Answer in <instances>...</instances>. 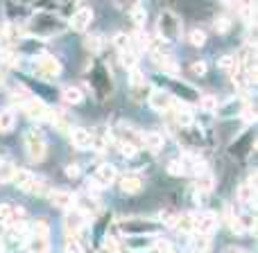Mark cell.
I'll list each match as a JSON object with an SVG mask.
<instances>
[{"label":"cell","instance_id":"1","mask_svg":"<svg viewBox=\"0 0 258 253\" xmlns=\"http://www.w3.org/2000/svg\"><path fill=\"white\" fill-rule=\"evenodd\" d=\"M32 70H34V75L41 77V79L54 81L61 77V63L54 57H50V54H36V57L32 59Z\"/></svg>","mask_w":258,"mask_h":253},{"label":"cell","instance_id":"2","mask_svg":"<svg viewBox=\"0 0 258 253\" xmlns=\"http://www.w3.org/2000/svg\"><path fill=\"white\" fill-rule=\"evenodd\" d=\"M25 142V151H27V158L32 163H41L45 158V151H48V142H45V136L39 131V129H30L23 138Z\"/></svg>","mask_w":258,"mask_h":253},{"label":"cell","instance_id":"3","mask_svg":"<svg viewBox=\"0 0 258 253\" xmlns=\"http://www.w3.org/2000/svg\"><path fill=\"white\" fill-rule=\"evenodd\" d=\"M12 183L18 190L27 192V195H41V192H45V183L41 181V179H36L30 170H16Z\"/></svg>","mask_w":258,"mask_h":253},{"label":"cell","instance_id":"4","mask_svg":"<svg viewBox=\"0 0 258 253\" xmlns=\"http://www.w3.org/2000/svg\"><path fill=\"white\" fill-rule=\"evenodd\" d=\"M156 32H159V36L163 41L177 39V36L181 34V21H179L172 12H163L159 16V21H156Z\"/></svg>","mask_w":258,"mask_h":253},{"label":"cell","instance_id":"5","mask_svg":"<svg viewBox=\"0 0 258 253\" xmlns=\"http://www.w3.org/2000/svg\"><path fill=\"white\" fill-rule=\"evenodd\" d=\"M218 228V217L213 213H197V215H190V231L192 233H200V235H209Z\"/></svg>","mask_w":258,"mask_h":253},{"label":"cell","instance_id":"6","mask_svg":"<svg viewBox=\"0 0 258 253\" xmlns=\"http://www.w3.org/2000/svg\"><path fill=\"white\" fill-rule=\"evenodd\" d=\"M63 228H66L68 237L77 240L86 231V215H82L77 208H71L66 213V219H63Z\"/></svg>","mask_w":258,"mask_h":253},{"label":"cell","instance_id":"7","mask_svg":"<svg viewBox=\"0 0 258 253\" xmlns=\"http://www.w3.org/2000/svg\"><path fill=\"white\" fill-rule=\"evenodd\" d=\"M118 179V170L113 167V165L109 163H102L98 170L93 172V177H91V186L98 188V190H102V188H109L113 181Z\"/></svg>","mask_w":258,"mask_h":253},{"label":"cell","instance_id":"8","mask_svg":"<svg viewBox=\"0 0 258 253\" xmlns=\"http://www.w3.org/2000/svg\"><path fill=\"white\" fill-rule=\"evenodd\" d=\"M0 222L7 228L18 226V224L25 222V210L18 208V206H12V204H0Z\"/></svg>","mask_w":258,"mask_h":253},{"label":"cell","instance_id":"9","mask_svg":"<svg viewBox=\"0 0 258 253\" xmlns=\"http://www.w3.org/2000/svg\"><path fill=\"white\" fill-rule=\"evenodd\" d=\"M23 109H25L27 118H32V120L41 122V120H48L50 116H52V111H50V107L45 102H41L39 98H30L25 104H23Z\"/></svg>","mask_w":258,"mask_h":253},{"label":"cell","instance_id":"10","mask_svg":"<svg viewBox=\"0 0 258 253\" xmlns=\"http://www.w3.org/2000/svg\"><path fill=\"white\" fill-rule=\"evenodd\" d=\"M129 89H132V93L136 100L150 95V91H147V79L138 68H132V70H129Z\"/></svg>","mask_w":258,"mask_h":253},{"label":"cell","instance_id":"11","mask_svg":"<svg viewBox=\"0 0 258 253\" xmlns=\"http://www.w3.org/2000/svg\"><path fill=\"white\" fill-rule=\"evenodd\" d=\"M48 197H50V204H52L54 208H61V210L75 208V195L68 190H52Z\"/></svg>","mask_w":258,"mask_h":253},{"label":"cell","instance_id":"12","mask_svg":"<svg viewBox=\"0 0 258 253\" xmlns=\"http://www.w3.org/2000/svg\"><path fill=\"white\" fill-rule=\"evenodd\" d=\"M170 111H172L174 120H177L181 127H188L192 122V109L188 107V104L179 102V100H172V104H170Z\"/></svg>","mask_w":258,"mask_h":253},{"label":"cell","instance_id":"13","mask_svg":"<svg viewBox=\"0 0 258 253\" xmlns=\"http://www.w3.org/2000/svg\"><path fill=\"white\" fill-rule=\"evenodd\" d=\"M91 21H93V9H91V7H80L75 14H73L71 25H73V30L84 32L86 27L91 25Z\"/></svg>","mask_w":258,"mask_h":253},{"label":"cell","instance_id":"14","mask_svg":"<svg viewBox=\"0 0 258 253\" xmlns=\"http://www.w3.org/2000/svg\"><path fill=\"white\" fill-rule=\"evenodd\" d=\"M71 140L77 149H89V147H93V133L84 127H75L71 131Z\"/></svg>","mask_w":258,"mask_h":253},{"label":"cell","instance_id":"15","mask_svg":"<svg viewBox=\"0 0 258 253\" xmlns=\"http://www.w3.org/2000/svg\"><path fill=\"white\" fill-rule=\"evenodd\" d=\"M152 59H154V63L161 68L163 72H168V75H177L179 72V66H177V61H174L172 57H170L168 52H152Z\"/></svg>","mask_w":258,"mask_h":253},{"label":"cell","instance_id":"16","mask_svg":"<svg viewBox=\"0 0 258 253\" xmlns=\"http://www.w3.org/2000/svg\"><path fill=\"white\" fill-rule=\"evenodd\" d=\"M147 100H150V107L154 109V111L163 113L170 109V104H172V98H170L165 91H152L150 95H147Z\"/></svg>","mask_w":258,"mask_h":253},{"label":"cell","instance_id":"17","mask_svg":"<svg viewBox=\"0 0 258 253\" xmlns=\"http://www.w3.org/2000/svg\"><path fill=\"white\" fill-rule=\"evenodd\" d=\"M181 165H183V174H195V177H200V174H204L206 172V163L200 158V156H195V154H188L186 158L181 160Z\"/></svg>","mask_w":258,"mask_h":253},{"label":"cell","instance_id":"18","mask_svg":"<svg viewBox=\"0 0 258 253\" xmlns=\"http://www.w3.org/2000/svg\"><path fill=\"white\" fill-rule=\"evenodd\" d=\"M163 145H165V140L159 131H147V133H143V138H141V147L154 151V154L163 149Z\"/></svg>","mask_w":258,"mask_h":253},{"label":"cell","instance_id":"19","mask_svg":"<svg viewBox=\"0 0 258 253\" xmlns=\"http://www.w3.org/2000/svg\"><path fill=\"white\" fill-rule=\"evenodd\" d=\"M118 183H120V190L127 192V195H136V192H141V188H143L141 177H136V174H122Z\"/></svg>","mask_w":258,"mask_h":253},{"label":"cell","instance_id":"20","mask_svg":"<svg viewBox=\"0 0 258 253\" xmlns=\"http://www.w3.org/2000/svg\"><path fill=\"white\" fill-rule=\"evenodd\" d=\"M238 201L245 206H254L256 201V186L254 181H245L240 188H238Z\"/></svg>","mask_w":258,"mask_h":253},{"label":"cell","instance_id":"21","mask_svg":"<svg viewBox=\"0 0 258 253\" xmlns=\"http://www.w3.org/2000/svg\"><path fill=\"white\" fill-rule=\"evenodd\" d=\"M192 253H209L211 251V237L209 235H200V233H192L190 240H188Z\"/></svg>","mask_w":258,"mask_h":253},{"label":"cell","instance_id":"22","mask_svg":"<svg viewBox=\"0 0 258 253\" xmlns=\"http://www.w3.org/2000/svg\"><path fill=\"white\" fill-rule=\"evenodd\" d=\"M27 253H48L50 251V237H34L30 235L25 242Z\"/></svg>","mask_w":258,"mask_h":253},{"label":"cell","instance_id":"23","mask_svg":"<svg viewBox=\"0 0 258 253\" xmlns=\"http://www.w3.org/2000/svg\"><path fill=\"white\" fill-rule=\"evenodd\" d=\"M16 125V113L12 109H0V133H9Z\"/></svg>","mask_w":258,"mask_h":253},{"label":"cell","instance_id":"24","mask_svg":"<svg viewBox=\"0 0 258 253\" xmlns=\"http://www.w3.org/2000/svg\"><path fill=\"white\" fill-rule=\"evenodd\" d=\"M61 100L66 104H73V107H75V104H80L82 100H84V93H82L77 86H66V89L61 91Z\"/></svg>","mask_w":258,"mask_h":253},{"label":"cell","instance_id":"25","mask_svg":"<svg viewBox=\"0 0 258 253\" xmlns=\"http://www.w3.org/2000/svg\"><path fill=\"white\" fill-rule=\"evenodd\" d=\"M236 63H238V59L233 57V54H222V57L218 59L220 70L227 72V75H236Z\"/></svg>","mask_w":258,"mask_h":253},{"label":"cell","instance_id":"26","mask_svg":"<svg viewBox=\"0 0 258 253\" xmlns=\"http://www.w3.org/2000/svg\"><path fill=\"white\" fill-rule=\"evenodd\" d=\"M211 190H213V177H211L209 172L200 174V177H197V192L206 197V195H209Z\"/></svg>","mask_w":258,"mask_h":253},{"label":"cell","instance_id":"27","mask_svg":"<svg viewBox=\"0 0 258 253\" xmlns=\"http://www.w3.org/2000/svg\"><path fill=\"white\" fill-rule=\"evenodd\" d=\"M120 61H122V66L125 68H136V63H138V50L136 48H129L125 50V52H120Z\"/></svg>","mask_w":258,"mask_h":253},{"label":"cell","instance_id":"28","mask_svg":"<svg viewBox=\"0 0 258 253\" xmlns=\"http://www.w3.org/2000/svg\"><path fill=\"white\" fill-rule=\"evenodd\" d=\"M16 167H14L9 160H0V183H12Z\"/></svg>","mask_w":258,"mask_h":253},{"label":"cell","instance_id":"29","mask_svg":"<svg viewBox=\"0 0 258 253\" xmlns=\"http://www.w3.org/2000/svg\"><path fill=\"white\" fill-rule=\"evenodd\" d=\"M30 235H34V237H50L48 222H41V219H36V222L30 226Z\"/></svg>","mask_w":258,"mask_h":253},{"label":"cell","instance_id":"30","mask_svg":"<svg viewBox=\"0 0 258 253\" xmlns=\"http://www.w3.org/2000/svg\"><path fill=\"white\" fill-rule=\"evenodd\" d=\"M113 45H116V50H118V54L120 52H125V50L129 48H134V43H132V36H127V34H116L113 36Z\"/></svg>","mask_w":258,"mask_h":253},{"label":"cell","instance_id":"31","mask_svg":"<svg viewBox=\"0 0 258 253\" xmlns=\"http://www.w3.org/2000/svg\"><path fill=\"white\" fill-rule=\"evenodd\" d=\"M30 98H32V95H30V91H27L25 86H16V89L12 91V95H9V100H12V102H16V104H25Z\"/></svg>","mask_w":258,"mask_h":253},{"label":"cell","instance_id":"32","mask_svg":"<svg viewBox=\"0 0 258 253\" xmlns=\"http://www.w3.org/2000/svg\"><path fill=\"white\" fill-rule=\"evenodd\" d=\"M200 107L204 109V111H218L220 102H218V98H213V95H204V98L200 100Z\"/></svg>","mask_w":258,"mask_h":253},{"label":"cell","instance_id":"33","mask_svg":"<svg viewBox=\"0 0 258 253\" xmlns=\"http://www.w3.org/2000/svg\"><path fill=\"white\" fill-rule=\"evenodd\" d=\"M188 41H190L195 48H202V45L206 43V32L204 30H192L190 34H188Z\"/></svg>","mask_w":258,"mask_h":253},{"label":"cell","instance_id":"34","mask_svg":"<svg viewBox=\"0 0 258 253\" xmlns=\"http://www.w3.org/2000/svg\"><path fill=\"white\" fill-rule=\"evenodd\" d=\"M0 59H3L5 66H16V63H18V54L14 52V50H9V48L0 52Z\"/></svg>","mask_w":258,"mask_h":253},{"label":"cell","instance_id":"35","mask_svg":"<svg viewBox=\"0 0 258 253\" xmlns=\"http://www.w3.org/2000/svg\"><path fill=\"white\" fill-rule=\"evenodd\" d=\"M132 18H134V23H136V27H143L145 25V9H143L141 5L132 7Z\"/></svg>","mask_w":258,"mask_h":253},{"label":"cell","instance_id":"36","mask_svg":"<svg viewBox=\"0 0 258 253\" xmlns=\"http://www.w3.org/2000/svg\"><path fill=\"white\" fill-rule=\"evenodd\" d=\"M165 170H168V174H172V177H181V174H183L181 160H170V163L165 165Z\"/></svg>","mask_w":258,"mask_h":253},{"label":"cell","instance_id":"37","mask_svg":"<svg viewBox=\"0 0 258 253\" xmlns=\"http://www.w3.org/2000/svg\"><path fill=\"white\" fill-rule=\"evenodd\" d=\"M118 151H120L122 156H134L138 151V147H134V145H129V142H118Z\"/></svg>","mask_w":258,"mask_h":253},{"label":"cell","instance_id":"38","mask_svg":"<svg viewBox=\"0 0 258 253\" xmlns=\"http://www.w3.org/2000/svg\"><path fill=\"white\" fill-rule=\"evenodd\" d=\"M229 27H231V21H229L227 16H218V18H215V30H218V32H229Z\"/></svg>","mask_w":258,"mask_h":253},{"label":"cell","instance_id":"39","mask_svg":"<svg viewBox=\"0 0 258 253\" xmlns=\"http://www.w3.org/2000/svg\"><path fill=\"white\" fill-rule=\"evenodd\" d=\"M154 249L156 253H172V244L165 240H154Z\"/></svg>","mask_w":258,"mask_h":253},{"label":"cell","instance_id":"40","mask_svg":"<svg viewBox=\"0 0 258 253\" xmlns=\"http://www.w3.org/2000/svg\"><path fill=\"white\" fill-rule=\"evenodd\" d=\"M100 45H102V39H100V36H86V48H89V50L98 52Z\"/></svg>","mask_w":258,"mask_h":253},{"label":"cell","instance_id":"41","mask_svg":"<svg viewBox=\"0 0 258 253\" xmlns=\"http://www.w3.org/2000/svg\"><path fill=\"white\" fill-rule=\"evenodd\" d=\"M190 72H192L195 77H204V75H206V63H204V61H195V63L190 66Z\"/></svg>","mask_w":258,"mask_h":253},{"label":"cell","instance_id":"42","mask_svg":"<svg viewBox=\"0 0 258 253\" xmlns=\"http://www.w3.org/2000/svg\"><path fill=\"white\" fill-rule=\"evenodd\" d=\"M66 253H82L80 242L73 240V237H68V240H66Z\"/></svg>","mask_w":258,"mask_h":253},{"label":"cell","instance_id":"43","mask_svg":"<svg viewBox=\"0 0 258 253\" xmlns=\"http://www.w3.org/2000/svg\"><path fill=\"white\" fill-rule=\"evenodd\" d=\"M66 172H68V177H80V167H75V165H71Z\"/></svg>","mask_w":258,"mask_h":253},{"label":"cell","instance_id":"44","mask_svg":"<svg viewBox=\"0 0 258 253\" xmlns=\"http://www.w3.org/2000/svg\"><path fill=\"white\" fill-rule=\"evenodd\" d=\"M5 86V72H0V89Z\"/></svg>","mask_w":258,"mask_h":253},{"label":"cell","instance_id":"45","mask_svg":"<svg viewBox=\"0 0 258 253\" xmlns=\"http://www.w3.org/2000/svg\"><path fill=\"white\" fill-rule=\"evenodd\" d=\"M227 253H247V251H242V249H229Z\"/></svg>","mask_w":258,"mask_h":253},{"label":"cell","instance_id":"46","mask_svg":"<svg viewBox=\"0 0 258 253\" xmlns=\"http://www.w3.org/2000/svg\"><path fill=\"white\" fill-rule=\"evenodd\" d=\"M18 3H27V0H18Z\"/></svg>","mask_w":258,"mask_h":253}]
</instances>
